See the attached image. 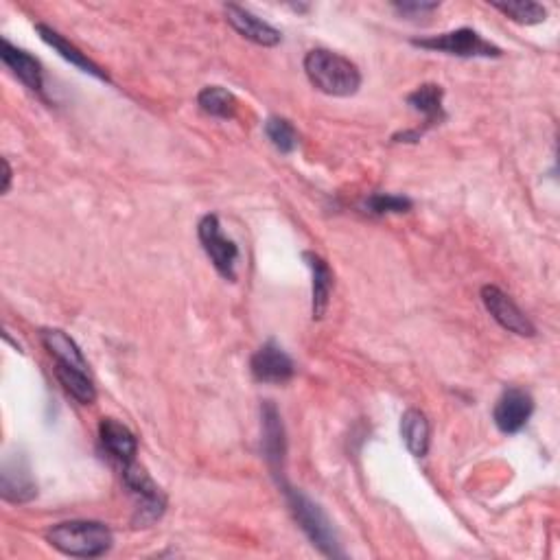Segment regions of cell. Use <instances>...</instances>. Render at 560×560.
Here are the masks:
<instances>
[{
	"label": "cell",
	"mask_w": 560,
	"mask_h": 560,
	"mask_svg": "<svg viewBox=\"0 0 560 560\" xmlns=\"http://www.w3.org/2000/svg\"><path fill=\"white\" fill-rule=\"evenodd\" d=\"M366 210L372 215H388V213H407L412 208L410 197L390 195V193H375L366 200Z\"/></svg>",
	"instance_id": "cell-24"
},
{
	"label": "cell",
	"mask_w": 560,
	"mask_h": 560,
	"mask_svg": "<svg viewBox=\"0 0 560 560\" xmlns=\"http://www.w3.org/2000/svg\"><path fill=\"white\" fill-rule=\"evenodd\" d=\"M99 438L103 449L108 451L114 460H119L121 464L134 462L138 440L130 427H125L114 418H103L99 423Z\"/></svg>",
	"instance_id": "cell-13"
},
{
	"label": "cell",
	"mask_w": 560,
	"mask_h": 560,
	"mask_svg": "<svg viewBox=\"0 0 560 560\" xmlns=\"http://www.w3.org/2000/svg\"><path fill=\"white\" fill-rule=\"evenodd\" d=\"M534 412V399L530 392L521 388H508L504 394L499 396L495 405V425L501 434H517L525 425Z\"/></svg>",
	"instance_id": "cell-9"
},
{
	"label": "cell",
	"mask_w": 560,
	"mask_h": 560,
	"mask_svg": "<svg viewBox=\"0 0 560 560\" xmlns=\"http://www.w3.org/2000/svg\"><path fill=\"white\" fill-rule=\"evenodd\" d=\"M414 46L447 55H458V57H499L501 49L495 44L484 40L480 33L473 29H455L449 33L431 35V38H420L412 40Z\"/></svg>",
	"instance_id": "cell-5"
},
{
	"label": "cell",
	"mask_w": 560,
	"mask_h": 560,
	"mask_svg": "<svg viewBox=\"0 0 560 560\" xmlns=\"http://www.w3.org/2000/svg\"><path fill=\"white\" fill-rule=\"evenodd\" d=\"M0 493L3 499L11 504H25L38 495V486L31 480L27 462L11 458L3 464V475H0Z\"/></svg>",
	"instance_id": "cell-11"
},
{
	"label": "cell",
	"mask_w": 560,
	"mask_h": 560,
	"mask_svg": "<svg viewBox=\"0 0 560 560\" xmlns=\"http://www.w3.org/2000/svg\"><path fill=\"white\" fill-rule=\"evenodd\" d=\"M285 495H287V504H289L291 512H294V517L302 528V532L309 536V541L318 547L324 556L342 558L344 552L340 550V543H337L333 525H331L329 517L322 512V508L318 504H313V501L302 493V490L285 486Z\"/></svg>",
	"instance_id": "cell-3"
},
{
	"label": "cell",
	"mask_w": 560,
	"mask_h": 560,
	"mask_svg": "<svg viewBox=\"0 0 560 560\" xmlns=\"http://www.w3.org/2000/svg\"><path fill=\"white\" fill-rule=\"evenodd\" d=\"M197 103H200V108L206 114L217 116V119H235L239 108L237 97L221 86H206L200 95H197Z\"/></svg>",
	"instance_id": "cell-21"
},
{
	"label": "cell",
	"mask_w": 560,
	"mask_h": 560,
	"mask_svg": "<svg viewBox=\"0 0 560 560\" xmlns=\"http://www.w3.org/2000/svg\"><path fill=\"white\" fill-rule=\"evenodd\" d=\"M401 436L412 455H416V458H425L429 451V436H431L427 416L418 410H407L401 418Z\"/></svg>",
	"instance_id": "cell-19"
},
{
	"label": "cell",
	"mask_w": 560,
	"mask_h": 560,
	"mask_svg": "<svg viewBox=\"0 0 560 560\" xmlns=\"http://www.w3.org/2000/svg\"><path fill=\"white\" fill-rule=\"evenodd\" d=\"M265 134L270 138V143L280 151V154H291L298 145V134L287 119H280V116H272L265 123Z\"/></svg>",
	"instance_id": "cell-22"
},
{
	"label": "cell",
	"mask_w": 560,
	"mask_h": 560,
	"mask_svg": "<svg viewBox=\"0 0 560 560\" xmlns=\"http://www.w3.org/2000/svg\"><path fill=\"white\" fill-rule=\"evenodd\" d=\"M123 482L127 488H130V493L136 497V517H134L136 528H147V525L156 523L167 508V497L154 484L149 473L136 462L123 464Z\"/></svg>",
	"instance_id": "cell-4"
},
{
	"label": "cell",
	"mask_w": 560,
	"mask_h": 560,
	"mask_svg": "<svg viewBox=\"0 0 560 560\" xmlns=\"http://www.w3.org/2000/svg\"><path fill=\"white\" fill-rule=\"evenodd\" d=\"M46 539L66 556L99 558L110 552L114 536L101 521H64L49 530Z\"/></svg>",
	"instance_id": "cell-2"
},
{
	"label": "cell",
	"mask_w": 560,
	"mask_h": 560,
	"mask_svg": "<svg viewBox=\"0 0 560 560\" xmlns=\"http://www.w3.org/2000/svg\"><path fill=\"white\" fill-rule=\"evenodd\" d=\"M250 370L256 381L278 385V383H287L291 377H294L296 366L283 350V346L270 340L252 355Z\"/></svg>",
	"instance_id": "cell-8"
},
{
	"label": "cell",
	"mask_w": 560,
	"mask_h": 560,
	"mask_svg": "<svg viewBox=\"0 0 560 560\" xmlns=\"http://www.w3.org/2000/svg\"><path fill=\"white\" fill-rule=\"evenodd\" d=\"M3 167H5V184H3V191L7 193L9 191V184H11V167H9V162L3 160Z\"/></svg>",
	"instance_id": "cell-26"
},
{
	"label": "cell",
	"mask_w": 560,
	"mask_h": 560,
	"mask_svg": "<svg viewBox=\"0 0 560 560\" xmlns=\"http://www.w3.org/2000/svg\"><path fill=\"white\" fill-rule=\"evenodd\" d=\"M482 302L486 311L493 315V318L504 326L506 331L521 335V337H534L536 329L534 324L530 322L528 315H525L512 300L508 294H504L499 287L495 285H486L482 287Z\"/></svg>",
	"instance_id": "cell-7"
},
{
	"label": "cell",
	"mask_w": 560,
	"mask_h": 560,
	"mask_svg": "<svg viewBox=\"0 0 560 560\" xmlns=\"http://www.w3.org/2000/svg\"><path fill=\"white\" fill-rule=\"evenodd\" d=\"M0 57H3V62H5L11 70H14V75H16L29 90H33V92H42L44 73H42L40 62L35 60L33 55H29L27 51L18 49V46H14L9 40H3V49H0Z\"/></svg>",
	"instance_id": "cell-15"
},
{
	"label": "cell",
	"mask_w": 560,
	"mask_h": 560,
	"mask_svg": "<svg viewBox=\"0 0 560 560\" xmlns=\"http://www.w3.org/2000/svg\"><path fill=\"white\" fill-rule=\"evenodd\" d=\"M197 235H200L202 248L208 254V259L213 261L215 270L224 276L226 280L237 278V261H239V248L237 243L228 239L224 232H221V224L217 215H206L202 217L200 226H197Z\"/></svg>",
	"instance_id": "cell-6"
},
{
	"label": "cell",
	"mask_w": 560,
	"mask_h": 560,
	"mask_svg": "<svg viewBox=\"0 0 560 560\" xmlns=\"http://www.w3.org/2000/svg\"><path fill=\"white\" fill-rule=\"evenodd\" d=\"M226 16L232 27H235L245 40H250L259 46H276L283 35L272 25H267L265 20L254 16L252 11L243 9L239 5H226Z\"/></svg>",
	"instance_id": "cell-10"
},
{
	"label": "cell",
	"mask_w": 560,
	"mask_h": 560,
	"mask_svg": "<svg viewBox=\"0 0 560 560\" xmlns=\"http://www.w3.org/2000/svg\"><path fill=\"white\" fill-rule=\"evenodd\" d=\"M55 377L60 379V383L64 385V390L70 396H75V399L81 405L95 403L97 390H95V383H92L90 377H88V370H79V368H73V366L55 364Z\"/></svg>",
	"instance_id": "cell-20"
},
{
	"label": "cell",
	"mask_w": 560,
	"mask_h": 560,
	"mask_svg": "<svg viewBox=\"0 0 560 560\" xmlns=\"http://www.w3.org/2000/svg\"><path fill=\"white\" fill-rule=\"evenodd\" d=\"M305 73L315 88L331 97H353L361 86L359 68L344 55L326 49L307 53Z\"/></svg>",
	"instance_id": "cell-1"
},
{
	"label": "cell",
	"mask_w": 560,
	"mask_h": 560,
	"mask_svg": "<svg viewBox=\"0 0 560 560\" xmlns=\"http://www.w3.org/2000/svg\"><path fill=\"white\" fill-rule=\"evenodd\" d=\"M302 259H305L307 267L311 270V276H313V298H311L313 320H322L326 309H329L331 289H333V272H331V267L326 265L322 256H318L315 252H305L302 254Z\"/></svg>",
	"instance_id": "cell-14"
},
{
	"label": "cell",
	"mask_w": 560,
	"mask_h": 560,
	"mask_svg": "<svg viewBox=\"0 0 560 560\" xmlns=\"http://www.w3.org/2000/svg\"><path fill=\"white\" fill-rule=\"evenodd\" d=\"M261 418H263V453H265V460L270 462L274 471H278L280 464H283V460H285V453H287L283 418H280L276 405L272 401L263 403Z\"/></svg>",
	"instance_id": "cell-12"
},
{
	"label": "cell",
	"mask_w": 560,
	"mask_h": 560,
	"mask_svg": "<svg viewBox=\"0 0 560 560\" xmlns=\"http://www.w3.org/2000/svg\"><path fill=\"white\" fill-rule=\"evenodd\" d=\"M35 29H38L40 38H42L46 44H49L51 49H55L57 53H60L66 62H70L73 66L84 70V73H88V75H92V77H97V79H101V81H110L108 73H105V70H101L92 60H88V55H86V53H81L75 44H70V42L64 38V35H60V33L53 31L51 27H46V25H38Z\"/></svg>",
	"instance_id": "cell-16"
},
{
	"label": "cell",
	"mask_w": 560,
	"mask_h": 560,
	"mask_svg": "<svg viewBox=\"0 0 560 560\" xmlns=\"http://www.w3.org/2000/svg\"><path fill=\"white\" fill-rule=\"evenodd\" d=\"M394 7L405 16H416V14L423 16L425 11H434L438 7V3H396Z\"/></svg>",
	"instance_id": "cell-25"
},
{
	"label": "cell",
	"mask_w": 560,
	"mask_h": 560,
	"mask_svg": "<svg viewBox=\"0 0 560 560\" xmlns=\"http://www.w3.org/2000/svg\"><path fill=\"white\" fill-rule=\"evenodd\" d=\"M442 97H445V90H442L436 84L420 86L412 92L410 97H407V103H410L416 112L425 116L423 132H427L429 127H434V125H438V123L447 119L445 105H442Z\"/></svg>",
	"instance_id": "cell-18"
},
{
	"label": "cell",
	"mask_w": 560,
	"mask_h": 560,
	"mask_svg": "<svg viewBox=\"0 0 560 560\" xmlns=\"http://www.w3.org/2000/svg\"><path fill=\"white\" fill-rule=\"evenodd\" d=\"M42 344L49 350L51 357H55V364L73 366L79 370H88L84 353L77 346L73 337L66 335L60 329H42Z\"/></svg>",
	"instance_id": "cell-17"
},
{
	"label": "cell",
	"mask_w": 560,
	"mask_h": 560,
	"mask_svg": "<svg viewBox=\"0 0 560 560\" xmlns=\"http://www.w3.org/2000/svg\"><path fill=\"white\" fill-rule=\"evenodd\" d=\"M493 7L519 25H539L547 18L545 7L539 3H493Z\"/></svg>",
	"instance_id": "cell-23"
}]
</instances>
